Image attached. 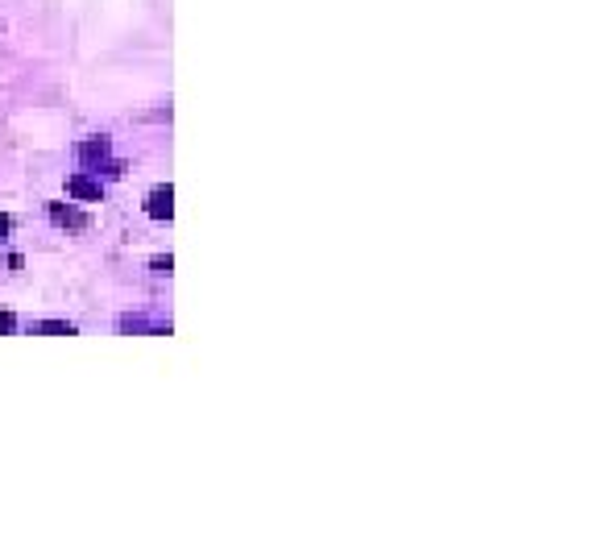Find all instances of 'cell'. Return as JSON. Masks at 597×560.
Wrapping results in <instances>:
<instances>
[{"mask_svg":"<svg viewBox=\"0 0 597 560\" xmlns=\"http://www.w3.org/2000/svg\"><path fill=\"white\" fill-rule=\"evenodd\" d=\"M46 212H50L54 224H63V229H75V233H83V229L92 224L88 212H79V208H71V204H46Z\"/></svg>","mask_w":597,"mask_h":560,"instance_id":"3957f363","label":"cell"},{"mask_svg":"<svg viewBox=\"0 0 597 560\" xmlns=\"http://www.w3.org/2000/svg\"><path fill=\"white\" fill-rule=\"evenodd\" d=\"M117 328L121 332H158V336H170V324H150L146 316H121Z\"/></svg>","mask_w":597,"mask_h":560,"instance_id":"5b68a950","label":"cell"},{"mask_svg":"<svg viewBox=\"0 0 597 560\" xmlns=\"http://www.w3.org/2000/svg\"><path fill=\"white\" fill-rule=\"evenodd\" d=\"M146 216H150V220H170V216H175V187L158 183V187L146 195Z\"/></svg>","mask_w":597,"mask_h":560,"instance_id":"7a4b0ae2","label":"cell"},{"mask_svg":"<svg viewBox=\"0 0 597 560\" xmlns=\"http://www.w3.org/2000/svg\"><path fill=\"white\" fill-rule=\"evenodd\" d=\"M75 158L83 162V171H104L108 179H121L125 175V162L112 158V137L108 133H96V137H83V142L75 146Z\"/></svg>","mask_w":597,"mask_h":560,"instance_id":"6da1fadb","label":"cell"},{"mask_svg":"<svg viewBox=\"0 0 597 560\" xmlns=\"http://www.w3.org/2000/svg\"><path fill=\"white\" fill-rule=\"evenodd\" d=\"M150 270H154V274H166V278H170V270H175V258H170V254H166V258H154V262H150Z\"/></svg>","mask_w":597,"mask_h":560,"instance_id":"52a82bcc","label":"cell"},{"mask_svg":"<svg viewBox=\"0 0 597 560\" xmlns=\"http://www.w3.org/2000/svg\"><path fill=\"white\" fill-rule=\"evenodd\" d=\"M67 195H75V200H88V204H100L104 200V183L92 179V175H71L67 179Z\"/></svg>","mask_w":597,"mask_h":560,"instance_id":"277c9868","label":"cell"},{"mask_svg":"<svg viewBox=\"0 0 597 560\" xmlns=\"http://www.w3.org/2000/svg\"><path fill=\"white\" fill-rule=\"evenodd\" d=\"M79 328L67 324V320H34L30 324V336H75Z\"/></svg>","mask_w":597,"mask_h":560,"instance_id":"8992f818","label":"cell"},{"mask_svg":"<svg viewBox=\"0 0 597 560\" xmlns=\"http://www.w3.org/2000/svg\"><path fill=\"white\" fill-rule=\"evenodd\" d=\"M17 328V316L13 312H0V336H9Z\"/></svg>","mask_w":597,"mask_h":560,"instance_id":"ba28073f","label":"cell"},{"mask_svg":"<svg viewBox=\"0 0 597 560\" xmlns=\"http://www.w3.org/2000/svg\"><path fill=\"white\" fill-rule=\"evenodd\" d=\"M9 233H13V220H9L5 212H0V241H9Z\"/></svg>","mask_w":597,"mask_h":560,"instance_id":"9c48e42d","label":"cell"}]
</instances>
